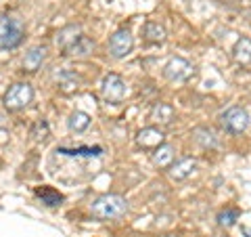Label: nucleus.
Wrapping results in <instances>:
<instances>
[{"label":"nucleus","mask_w":251,"mask_h":237,"mask_svg":"<svg viewBox=\"0 0 251 237\" xmlns=\"http://www.w3.org/2000/svg\"><path fill=\"white\" fill-rule=\"evenodd\" d=\"M126 210H128V202H126V197L117 195V193L100 195V197H97V200L92 202V206H90L92 216H97L100 220L117 218V216L126 214Z\"/></svg>","instance_id":"1"},{"label":"nucleus","mask_w":251,"mask_h":237,"mask_svg":"<svg viewBox=\"0 0 251 237\" xmlns=\"http://www.w3.org/2000/svg\"><path fill=\"white\" fill-rule=\"evenodd\" d=\"M23 36H25V30H23L19 19L13 17H0V49L2 51H11L15 46H19Z\"/></svg>","instance_id":"2"},{"label":"nucleus","mask_w":251,"mask_h":237,"mask_svg":"<svg viewBox=\"0 0 251 237\" xmlns=\"http://www.w3.org/2000/svg\"><path fill=\"white\" fill-rule=\"evenodd\" d=\"M31 99H34V89L27 82H17L4 92V107L9 112H21L31 103Z\"/></svg>","instance_id":"3"},{"label":"nucleus","mask_w":251,"mask_h":237,"mask_svg":"<svg viewBox=\"0 0 251 237\" xmlns=\"http://www.w3.org/2000/svg\"><path fill=\"white\" fill-rule=\"evenodd\" d=\"M220 120H222L224 128L228 132H232V134H241V132H245L249 128V114H247V109H243L239 105L228 107L222 116H220Z\"/></svg>","instance_id":"4"},{"label":"nucleus","mask_w":251,"mask_h":237,"mask_svg":"<svg viewBox=\"0 0 251 237\" xmlns=\"http://www.w3.org/2000/svg\"><path fill=\"white\" fill-rule=\"evenodd\" d=\"M100 94L107 103H122L126 97V82L122 80V76L117 74H107L103 78V84H100Z\"/></svg>","instance_id":"5"},{"label":"nucleus","mask_w":251,"mask_h":237,"mask_svg":"<svg viewBox=\"0 0 251 237\" xmlns=\"http://www.w3.org/2000/svg\"><path fill=\"white\" fill-rule=\"evenodd\" d=\"M193 72H195V67L182 57H172L166 63V67H163V76L170 82H186L193 76Z\"/></svg>","instance_id":"6"},{"label":"nucleus","mask_w":251,"mask_h":237,"mask_svg":"<svg viewBox=\"0 0 251 237\" xmlns=\"http://www.w3.org/2000/svg\"><path fill=\"white\" fill-rule=\"evenodd\" d=\"M132 46H134V38H132L130 31L124 30V28L117 30L111 36V40H109V51H111V55L115 59H122L126 55H130Z\"/></svg>","instance_id":"7"},{"label":"nucleus","mask_w":251,"mask_h":237,"mask_svg":"<svg viewBox=\"0 0 251 237\" xmlns=\"http://www.w3.org/2000/svg\"><path fill=\"white\" fill-rule=\"evenodd\" d=\"M163 139H166V134H163L159 128H155V126L143 128L136 134V143L143 149H157V147H161Z\"/></svg>","instance_id":"8"},{"label":"nucleus","mask_w":251,"mask_h":237,"mask_svg":"<svg viewBox=\"0 0 251 237\" xmlns=\"http://www.w3.org/2000/svg\"><path fill=\"white\" fill-rule=\"evenodd\" d=\"M195 168H197V160H195V157H184V160L170 166V177L174 180H184L193 175Z\"/></svg>","instance_id":"9"},{"label":"nucleus","mask_w":251,"mask_h":237,"mask_svg":"<svg viewBox=\"0 0 251 237\" xmlns=\"http://www.w3.org/2000/svg\"><path fill=\"white\" fill-rule=\"evenodd\" d=\"M44 57H46L44 46H34V49H29L25 53V57H23V69H27V72H38Z\"/></svg>","instance_id":"10"},{"label":"nucleus","mask_w":251,"mask_h":237,"mask_svg":"<svg viewBox=\"0 0 251 237\" xmlns=\"http://www.w3.org/2000/svg\"><path fill=\"white\" fill-rule=\"evenodd\" d=\"M232 57L241 65H249L251 63V38H239L232 49Z\"/></svg>","instance_id":"11"},{"label":"nucleus","mask_w":251,"mask_h":237,"mask_svg":"<svg viewBox=\"0 0 251 237\" xmlns=\"http://www.w3.org/2000/svg\"><path fill=\"white\" fill-rule=\"evenodd\" d=\"M151 120L155 124H161V126H168L174 120V107L168 105V103H157L151 109Z\"/></svg>","instance_id":"12"},{"label":"nucleus","mask_w":251,"mask_h":237,"mask_svg":"<svg viewBox=\"0 0 251 237\" xmlns=\"http://www.w3.org/2000/svg\"><path fill=\"white\" fill-rule=\"evenodd\" d=\"M80 36H82L80 34V28H77V26H67V28H63L59 34H57V44L67 53L69 46H72Z\"/></svg>","instance_id":"13"},{"label":"nucleus","mask_w":251,"mask_h":237,"mask_svg":"<svg viewBox=\"0 0 251 237\" xmlns=\"http://www.w3.org/2000/svg\"><path fill=\"white\" fill-rule=\"evenodd\" d=\"M143 36H145L147 42L161 44L163 40H166V30H163V26H159V23H155V21H147L145 28H143Z\"/></svg>","instance_id":"14"},{"label":"nucleus","mask_w":251,"mask_h":237,"mask_svg":"<svg viewBox=\"0 0 251 237\" xmlns=\"http://www.w3.org/2000/svg\"><path fill=\"white\" fill-rule=\"evenodd\" d=\"M153 162H155V166H159V168H168V166H172V162H174V147L172 145L157 147L155 153H153Z\"/></svg>","instance_id":"15"},{"label":"nucleus","mask_w":251,"mask_h":237,"mask_svg":"<svg viewBox=\"0 0 251 237\" xmlns=\"http://www.w3.org/2000/svg\"><path fill=\"white\" fill-rule=\"evenodd\" d=\"M36 195H38V200H40L44 206H61V202H63V195L59 191H54L52 187H42V189H36Z\"/></svg>","instance_id":"16"},{"label":"nucleus","mask_w":251,"mask_h":237,"mask_svg":"<svg viewBox=\"0 0 251 237\" xmlns=\"http://www.w3.org/2000/svg\"><path fill=\"white\" fill-rule=\"evenodd\" d=\"M92 51H94V42L90 40V38L80 36L72 46H69L67 55H74V57H86V55H90Z\"/></svg>","instance_id":"17"},{"label":"nucleus","mask_w":251,"mask_h":237,"mask_svg":"<svg viewBox=\"0 0 251 237\" xmlns=\"http://www.w3.org/2000/svg\"><path fill=\"white\" fill-rule=\"evenodd\" d=\"M67 126H69V130H74V132H82L90 126V116L84 114V112H74L69 116Z\"/></svg>","instance_id":"18"},{"label":"nucleus","mask_w":251,"mask_h":237,"mask_svg":"<svg viewBox=\"0 0 251 237\" xmlns=\"http://www.w3.org/2000/svg\"><path fill=\"white\" fill-rule=\"evenodd\" d=\"M54 78L59 80L63 90H74V89H77V82H80V76L74 74V72H69V69H61V72Z\"/></svg>","instance_id":"19"},{"label":"nucleus","mask_w":251,"mask_h":237,"mask_svg":"<svg viewBox=\"0 0 251 237\" xmlns=\"http://www.w3.org/2000/svg\"><path fill=\"white\" fill-rule=\"evenodd\" d=\"M57 153L63 155H84V157H92V155H100L103 149L100 147H80V149H57Z\"/></svg>","instance_id":"20"},{"label":"nucleus","mask_w":251,"mask_h":237,"mask_svg":"<svg viewBox=\"0 0 251 237\" xmlns=\"http://www.w3.org/2000/svg\"><path fill=\"white\" fill-rule=\"evenodd\" d=\"M237 220H239V210L237 208H226L218 214V225L220 227L228 229V227H232L234 223H237Z\"/></svg>","instance_id":"21"},{"label":"nucleus","mask_w":251,"mask_h":237,"mask_svg":"<svg viewBox=\"0 0 251 237\" xmlns=\"http://www.w3.org/2000/svg\"><path fill=\"white\" fill-rule=\"evenodd\" d=\"M243 235H247V237H251V229H249V227H243Z\"/></svg>","instance_id":"22"}]
</instances>
